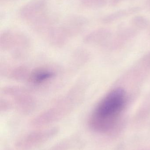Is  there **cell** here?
I'll list each match as a JSON object with an SVG mask.
<instances>
[{
	"instance_id": "obj_4",
	"label": "cell",
	"mask_w": 150,
	"mask_h": 150,
	"mask_svg": "<svg viewBox=\"0 0 150 150\" xmlns=\"http://www.w3.org/2000/svg\"><path fill=\"white\" fill-rule=\"evenodd\" d=\"M58 133L56 128L37 130L28 133L18 139L16 147L20 150H30L43 144Z\"/></svg>"
},
{
	"instance_id": "obj_7",
	"label": "cell",
	"mask_w": 150,
	"mask_h": 150,
	"mask_svg": "<svg viewBox=\"0 0 150 150\" xmlns=\"http://www.w3.org/2000/svg\"><path fill=\"white\" fill-rule=\"evenodd\" d=\"M1 2H9L14 1H17V0H0Z\"/></svg>"
},
{
	"instance_id": "obj_5",
	"label": "cell",
	"mask_w": 150,
	"mask_h": 150,
	"mask_svg": "<svg viewBox=\"0 0 150 150\" xmlns=\"http://www.w3.org/2000/svg\"><path fill=\"white\" fill-rule=\"evenodd\" d=\"M55 73L48 69L40 68L32 71L29 77V81L35 84H40L51 79Z\"/></svg>"
},
{
	"instance_id": "obj_3",
	"label": "cell",
	"mask_w": 150,
	"mask_h": 150,
	"mask_svg": "<svg viewBox=\"0 0 150 150\" xmlns=\"http://www.w3.org/2000/svg\"><path fill=\"white\" fill-rule=\"evenodd\" d=\"M87 24V19L83 16H70L65 18L59 25H55L47 36L53 42L63 43L82 31Z\"/></svg>"
},
{
	"instance_id": "obj_6",
	"label": "cell",
	"mask_w": 150,
	"mask_h": 150,
	"mask_svg": "<svg viewBox=\"0 0 150 150\" xmlns=\"http://www.w3.org/2000/svg\"><path fill=\"white\" fill-rule=\"evenodd\" d=\"M105 0H80L82 5L89 8H95L102 5Z\"/></svg>"
},
{
	"instance_id": "obj_2",
	"label": "cell",
	"mask_w": 150,
	"mask_h": 150,
	"mask_svg": "<svg viewBox=\"0 0 150 150\" xmlns=\"http://www.w3.org/2000/svg\"><path fill=\"white\" fill-rule=\"evenodd\" d=\"M21 19L29 24L36 31L46 33L55 23L49 14L46 0H31L20 8Z\"/></svg>"
},
{
	"instance_id": "obj_1",
	"label": "cell",
	"mask_w": 150,
	"mask_h": 150,
	"mask_svg": "<svg viewBox=\"0 0 150 150\" xmlns=\"http://www.w3.org/2000/svg\"><path fill=\"white\" fill-rule=\"evenodd\" d=\"M127 98L123 89L117 88L108 93L95 108L90 120L94 130L104 132L113 126L124 110Z\"/></svg>"
}]
</instances>
